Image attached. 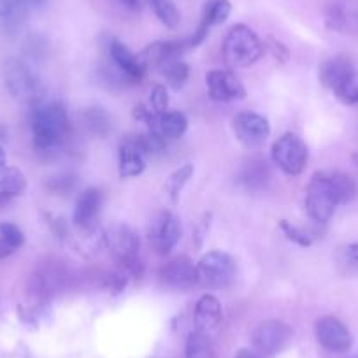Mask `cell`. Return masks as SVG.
Segmentation results:
<instances>
[{
    "instance_id": "obj_41",
    "label": "cell",
    "mask_w": 358,
    "mask_h": 358,
    "mask_svg": "<svg viewBox=\"0 0 358 358\" xmlns=\"http://www.w3.org/2000/svg\"><path fill=\"white\" fill-rule=\"evenodd\" d=\"M120 2H122L127 9H130V11H137V9L141 8V0H120Z\"/></svg>"
},
{
    "instance_id": "obj_30",
    "label": "cell",
    "mask_w": 358,
    "mask_h": 358,
    "mask_svg": "<svg viewBox=\"0 0 358 358\" xmlns=\"http://www.w3.org/2000/svg\"><path fill=\"white\" fill-rule=\"evenodd\" d=\"M188 74H190V69H188V65L183 60H179V58L164 65L165 79H167V83L174 90L183 88L188 79Z\"/></svg>"
},
{
    "instance_id": "obj_28",
    "label": "cell",
    "mask_w": 358,
    "mask_h": 358,
    "mask_svg": "<svg viewBox=\"0 0 358 358\" xmlns=\"http://www.w3.org/2000/svg\"><path fill=\"white\" fill-rule=\"evenodd\" d=\"M150 8L153 9V13L157 15V18L164 23L167 29H176L179 25V16L178 8L174 6L172 0H148Z\"/></svg>"
},
{
    "instance_id": "obj_9",
    "label": "cell",
    "mask_w": 358,
    "mask_h": 358,
    "mask_svg": "<svg viewBox=\"0 0 358 358\" xmlns=\"http://www.w3.org/2000/svg\"><path fill=\"white\" fill-rule=\"evenodd\" d=\"M181 229L179 222L172 213L164 211L151 222L150 225V244L158 255H167L178 244Z\"/></svg>"
},
{
    "instance_id": "obj_25",
    "label": "cell",
    "mask_w": 358,
    "mask_h": 358,
    "mask_svg": "<svg viewBox=\"0 0 358 358\" xmlns=\"http://www.w3.org/2000/svg\"><path fill=\"white\" fill-rule=\"evenodd\" d=\"M83 122L85 127L94 134V136L106 137L113 129L111 116L104 111L102 108H90L83 113Z\"/></svg>"
},
{
    "instance_id": "obj_8",
    "label": "cell",
    "mask_w": 358,
    "mask_h": 358,
    "mask_svg": "<svg viewBox=\"0 0 358 358\" xmlns=\"http://www.w3.org/2000/svg\"><path fill=\"white\" fill-rule=\"evenodd\" d=\"M325 25L346 36H358V0H327Z\"/></svg>"
},
{
    "instance_id": "obj_36",
    "label": "cell",
    "mask_w": 358,
    "mask_h": 358,
    "mask_svg": "<svg viewBox=\"0 0 358 358\" xmlns=\"http://www.w3.org/2000/svg\"><path fill=\"white\" fill-rule=\"evenodd\" d=\"M0 237L4 241H8L15 250H18L23 244V241H25V236H23L22 230L16 225H13V223H2V225H0Z\"/></svg>"
},
{
    "instance_id": "obj_22",
    "label": "cell",
    "mask_w": 358,
    "mask_h": 358,
    "mask_svg": "<svg viewBox=\"0 0 358 358\" xmlns=\"http://www.w3.org/2000/svg\"><path fill=\"white\" fill-rule=\"evenodd\" d=\"M109 51H111V58L113 62H115V65L123 72V74L129 76L130 79H136V81L143 79L146 69L141 64L139 57H134L132 51H130L125 44L120 43V41H113Z\"/></svg>"
},
{
    "instance_id": "obj_19",
    "label": "cell",
    "mask_w": 358,
    "mask_h": 358,
    "mask_svg": "<svg viewBox=\"0 0 358 358\" xmlns=\"http://www.w3.org/2000/svg\"><path fill=\"white\" fill-rule=\"evenodd\" d=\"M102 194L97 188H88L79 195L74 209V223L79 229H92L102 209Z\"/></svg>"
},
{
    "instance_id": "obj_29",
    "label": "cell",
    "mask_w": 358,
    "mask_h": 358,
    "mask_svg": "<svg viewBox=\"0 0 358 358\" xmlns=\"http://www.w3.org/2000/svg\"><path fill=\"white\" fill-rule=\"evenodd\" d=\"M337 97L344 102V104H358V71L353 69V71L348 72L337 86L334 88Z\"/></svg>"
},
{
    "instance_id": "obj_27",
    "label": "cell",
    "mask_w": 358,
    "mask_h": 358,
    "mask_svg": "<svg viewBox=\"0 0 358 358\" xmlns=\"http://www.w3.org/2000/svg\"><path fill=\"white\" fill-rule=\"evenodd\" d=\"M329 178L337 204H348V202L353 201L355 195H357V185L350 176L343 174V172H332V174H329Z\"/></svg>"
},
{
    "instance_id": "obj_39",
    "label": "cell",
    "mask_w": 358,
    "mask_h": 358,
    "mask_svg": "<svg viewBox=\"0 0 358 358\" xmlns=\"http://www.w3.org/2000/svg\"><path fill=\"white\" fill-rule=\"evenodd\" d=\"M346 260L351 267L358 271V243L350 244V246L346 248Z\"/></svg>"
},
{
    "instance_id": "obj_43",
    "label": "cell",
    "mask_w": 358,
    "mask_h": 358,
    "mask_svg": "<svg viewBox=\"0 0 358 358\" xmlns=\"http://www.w3.org/2000/svg\"><path fill=\"white\" fill-rule=\"evenodd\" d=\"M6 167V153L4 150L0 148V169H4Z\"/></svg>"
},
{
    "instance_id": "obj_6",
    "label": "cell",
    "mask_w": 358,
    "mask_h": 358,
    "mask_svg": "<svg viewBox=\"0 0 358 358\" xmlns=\"http://www.w3.org/2000/svg\"><path fill=\"white\" fill-rule=\"evenodd\" d=\"M4 79L9 94L16 101L32 102L39 97L41 83L29 64L18 58H9L4 64Z\"/></svg>"
},
{
    "instance_id": "obj_11",
    "label": "cell",
    "mask_w": 358,
    "mask_h": 358,
    "mask_svg": "<svg viewBox=\"0 0 358 358\" xmlns=\"http://www.w3.org/2000/svg\"><path fill=\"white\" fill-rule=\"evenodd\" d=\"M234 132L244 146L258 148L268 137L271 127L267 120L257 113H239L234 118Z\"/></svg>"
},
{
    "instance_id": "obj_2",
    "label": "cell",
    "mask_w": 358,
    "mask_h": 358,
    "mask_svg": "<svg viewBox=\"0 0 358 358\" xmlns=\"http://www.w3.org/2000/svg\"><path fill=\"white\" fill-rule=\"evenodd\" d=\"M262 41L250 27L236 25L229 30L223 43V58L229 67H250L262 57Z\"/></svg>"
},
{
    "instance_id": "obj_33",
    "label": "cell",
    "mask_w": 358,
    "mask_h": 358,
    "mask_svg": "<svg viewBox=\"0 0 358 358\" xmlns=\"http://www.w3.org/2000/svg\"><path fill=\"white\" fill-rule=\"evenodd\" d=\"M48 188L57 195H71L78 188V176L72 172H62L48 181Z\"/></svg>"
},
{
    "instance_id": "obj_32",
    "label": "cell",
    "mask_w": 358,
    "mask_h": 358,
    "mask_svg": "<svg viewBox=\"0 0 358 358\" xmlns=\"http://www.w3.org/2000/svg\"><path fill=\"white\" fill-rule=\"evenodd\" d=\"M192 176H194V165L185 164L183 167H179L178 171H176L174 174L169 178L167 192H169V195H171L172 201H176V199H178V195L183 192L185 185L188 183V179H190Z\"/></svg>"
},
{
    "instance_id": "obj_42",
    "label": "cell",
    "mask_w": 358,
    "mask_h": 358,
    "mask_svg": "<svg viewBox=\"0 0 358 358\" xmlns=\"http://www.w3.org/2000/svg\"><path fill=\"white\" fill-rule=\"evenodd\" d=\"M236 358H258V355H255L253 351H250V350H241L239 353H237Z\"/></svg>"
},
{
    "instance_id": "obj_17",
    "label": "cell",
    "mask_w": 358,
    "mask_h": 358,
    "mask_svg": "<svg viewBox=\"0 0 358 358\" xmlns=\"http://www.w3.org/2000/svg\"><path fill=\"white\" fill-rule=\"evenodd\" d=\"M222 325V304L213 295H204L199 299L195 306V330L206 334V336H215Z\"/></svg>"
},
{
    "instance_id": "obj_20",
    "label": "cell",
    "mask_w": 358,
    "mask_h": 358,
    "mask_svg": "<svg viewBox=\"0 0 358 358\" xmlns=\"http://www.w3.org/2000/svg\"><path fill=\"white\" fill-rule=\"evenodd\" d=\"M230 11H232V8H230L229 0H213V2H209V4L206 6L204 16H202V22L201 25H199L197 32H195V36L190 39V46H199V44L208 37L209 29L218 25V23L225 22V20L229 18Z\"/></svg>"
},
{
    "instance_id": "obj_35",
    "label": "cell",
    "mask_w": 358,
    "mask_h": 358,
    "mask_svg": "<svg viewBox=\"0 0 358 358\" xmlns=\"http://www.w3.org/2000/svg\"><path fill=\"white\" fill-rule=\"evenodd\" d=\"M280 227H281V230H283L285 236H287L288 239L292 241V243L299 244V246H302V248H308V246H311V244H313L311 236H309L308 232L301 230L299 227L292 225V223L287 222V220H283V222L280 223Z\"/></svg>"
},
{
    "instance_id": "obj_14",
    "label": "cell",
    "mask_w": 358,
    "mask_h": 358,
    "mask_svg": "<svg viewBox=\"0 0 358 358\" xmlns=\"http://www.w3.org/2000/svg\"><path fill=\"white\" fill-rule=\"evenodd\" d=\"M160 278L167 287L176 290H188L197 285V267L190 258L178 257L160 268Z\"/></svg>"
},
{
    "instance_id": "obj_12",
    "label": "cell",
    "mask_w": 358,
    "mask_h": 358,
    "mask_svg": "<svg viewBox=\"0 0 358 358\" xmlns=\"http://www.w3.org/2000/svg\"><path fill=\"white\" fill-rule=\"evenodd\" d=\"M209 90V97L213 101L229 102L241 101L246 97V88L234 72L230 71H211L206 78Z\"/></svg>"
},
{
    "instance_id": "obj_13",
    "label": "cell",
    "mask_w": 358,
    "mask_h": 358,
    "mask_svg": "<svg viewBox=\"0 0 358 358\" xmlns=\"http://www.w3.org/2000/svg\"><path fill=\"white\" fill-rule=\"evenodd\" d=\"M316 339L323 348L336 353H343L351 348V334L341 320L323 316L316 322Z\"/></svg>"
},
{
    "instance_id": "obj_1",
    "label": "cell",
    "mask_w": 358,
    "mask_h": 358,
    "mask_svg": "<svg viewBox=\"0 0 358 358\" xmlns=\"http://www.w3.org/2000/svg\"><path fill=\"white\" fill-rule=\"evenodd\" d=\"M71 130L67 111L62 104L41 106L32 115V132L36 150L41 153H53L60 148Z\"/></svg>"
},
{
    "instance_id": "obj_7",
    "label": "cell",
    "mask_w": 358,
    "mask_h": 358,
    "mask_svg": "<svg viewBox=\"0 0 358 358\" xmlns=\"http://www.w3.org/2000/svg\"><path fill=\"white\" fill-rule=\"evenodd\" d=\"M308 146L295 134H285L273 146L274 164L288 176L301 174L308 164Z\"/></svg>"
},
{
    "instance_id": "obj_31",
    "label": "cell",
    "mask_w": 358,
    "mask_h": 358,
    "mask_svg": "<svg viewBox=\"0 0 358 358\" xmlns=\"http://www.w3.org/2000/svg\"><path fill=\"white\" fill-rule=\"evenodd\" d=\"M23 51L27 57L36 64H43L50 57V43L41 36H32L23 44Z\"/></svg>"
},
{
    "instance_id": "obj_23",
    "label": "cell",
    "mask_w": 358,
    "mask_h": 358,
    "mask_svg": "<svg viewBox=\"0 0 358 358\" xmlns=\"http://www.w3.org/2000/svg\"><path fill=\"white\" fill-rule=\"evenodd\" d=\"M25 188L27 181L22 171L15 167H8V165L4 169H0V204L22 195Z\"/></svg>"
},
{
    "instance_id": "obj_40",
    "label": "cell",
    "mask_w": 358,
    "mask_h": 358,
    "mask_svg": "<svg viewBox=\"0 0 358 358\" xmlns=\"http://www.w3.org/2000/svg\"><path fill=\"white\" fill-rule=\"evenodd\" d=\"M15 248L11 246V244L8 243V241H4L2 239V237H0V258H6V257H9V255H13L15 253Z\"/></svg>"
},
{
    "instance_id": "obj_18",
    "label": "cell",
    "mask_w": 358,
    "mask_h": 358,
    "mask_svg": "<svg viewBox=\"0 0 358 358\" xmlns=\"http://www.w3.org/2000/svg\"><path fill=\"white\" fill-rule=\"evenodd\" d=\"M118 165L122 178H136L146 167V155L137 144L136 136H129L120 143Z\"/></svg>"
},
{
    "instance_id": "obj_26",
    "label": "cell",
    "mask_w": 358,
    "mask_h": 358,
    "mask_svg": "<svg viewBox=\"0 0 358 358\" xmlns=\"http://www.w3.org/2000/svg\"><path fill=\"white\" fill-rule=\"evenodd\" d=\"M185 355H187V358H216L211 337L199 332V330L192 332L187 339Z\"/></svg>"
},
{
    "instance_id": "obj_37",
    "label": "cell",
    "mask_w": 358,
    "mask_h": 358,
    "mask_svg": "<svg viewBox=\"0 0 358 358\" xmlns=\"http://www.w3.org/2000/svg\"><path fill=\"white\" fill-rule=\"evenodd\" d=\"M151 108H153V111L158 113V115L167 111L169 95L162 85L153 86V90H151Z\"/></svg>"
},
{
    "instance_id": "obj_34",
    "label": "cell",
    "mask_w": 358,
    "mask_h": 358,
    "mask_svg": "<svg viewBox=\"0 0 358 358\" xmlns=\"http://www.w3.org/2000/svg\"><path fill=\"white\" fill-rule=\"evenodd\" d=\"M136 141L146 157L148 155H158L165 150V139L155 132H148V134H141V136H136Z\"/></svg>"
},
{
    "instance_id": "obj_10",
    "label": "cell",
    "mask_w": 358,
    "mask_h": 358,
    "mask_svg": "<svg viewBox=\"0 0 358 358\" xmlns=\"http://www.w3.org/2000/svg\"><path fill=\"white\" fill-rule=\"evenodd\" d=\"M290 336L292 330L287 323L280 322V320H267L255 329L253 344L262 353L273 355L287 346Z\"/></svg>"
},
{
    "instance_id": "obj_38",
    "label": "cell",
    "mask_w": 358,
    "mask_h": 358,
    "mask_svg": "<svg viewBox=\"0 0 358 358\" xmlns=\"http://www.w3.org/2000/svg\"><path fill=\"white\" fill-rule=\"evenodd\" d=\"M268 50H271V53H273V57L276 58L280 64H285V62L288 60V51L287 48L283 46V44L276 43V41H268Z\"/></svg>"
},
{
    "instance_id": "obj_21",
    "label": "cell",
    "mask_w": 358,
    "mask_h": 358,
    "mask_svg": "<svg viewBox=\"0 0 358 358\" xmlns=\"http://www.w3.org/2000/svg\"><path fill=\"white\" fill-rule=\"evenodd\" d=\"M268 181H271V171H268L267 162L260 160V158H253L248 164H244L239 172V183L246 190H265Z\"/></svg>"
},
{
    "instance_id": "obj_44",
    "label": "cell",
    "mask_w": 358,
    "mask_h": 358,
    "mask_svg": "<svg viewBox=\"0 0 358 358\" xmlns=\"http://www.w3.org/2000/svg\"><path fill=\"white\" fill-rule=\"evenodd\" d=\"M355 358H358V357H355Z\"/></svg>"
},
{
    "instance_id": "obj_5",
    "label": "cell",
    "mask_w": 358,
    "mask_h": 358,
    "mask_svg": "<svg viewBox=\"0 0 358 358\" xmlns=\"http://www.w3.org/2000/svg\"><path fill=\"white\" fill-rule=\"evenodd\" d=\"M337 199L330 185L329 172H316L309 181L306 194V209L313 222L327 223L337 208Z\"/></svg>"
},
{
    "instance_id": "obj_16",
    "label": "cell",
    "mask_w": 358,
    "mask_h": 358,
    "mask_svg": "<svg viewBox=\"0 0 358 358\" xmlns=\"http://www.w3.org/2000/svg\"><path fill=\"white\" fill-rule=\"evenodd\" d=\"M188 46H190V41H158L141 53L139 60L144 69L164 67L169 62L178 60Z\"/></svg>"
},
{
    "instance_id": "obj_4",
    "label": "cell",
    "mask_w": 358,
    "mask_h": 358,
    "mask_svg": "<svg viewBox=\"0 0 358 358\" xmlns=\"http://www.w3.org/2000/svg\"><path fill=\"white\" fill-rule=\"evenodd\" d=\"M236 278V264L232 257L223 251H209L197 264V285L220 290L227 288Z\"/></svg>"
},
{
    "instance_id": "obj_3",
    "label": "cell",
    "mask_w": 358,
    "mask_h": 358,
    "mask_svg": "<svg viewBox=\"0 0 358 358\" xmlns=\"http://www.w3.org/2000/svg\"><path fill=\"white\" fill-rule=\"evenodd\" d=\"M104 241L113 257L118 260V264L123 265L127 273L141 276L143 265L139 262V237L130 227L115 223L106 230Z\"/></svg>"
},
{
    "instance_id": "obj_24",
    "label": "cell",
    "mask_w": 358,
    "mask_h": 358,
    "mask_svg": "<svg viewBox=\"0 0 358 358\" xmlns=\"http://www.w3.org/2000/svg\"><path fill=\"white\" fill-rule=\"evenodd\" d=\"M353 64L346 57H334L327 60L320 69V79L327 88L334 90L337 83L344 78L350 71H353Z\"/></svg>"
},
{
    "instance_id": "obj_15",
    "label": "cell",
    "mask_w": 358,
    "mask_h": 358,
    "mask_svg": "<svg viewBox=\"0 0 358 358\" xmlns=\"http://www.w3.org/2000/svg\"><path fill=\"white\" fill-rule=\"evenodd\" d=\"M44 4L46 0H0V23L9 34L20 32L29 11L43 8Z\"/></svg>"
}]
</instances>
